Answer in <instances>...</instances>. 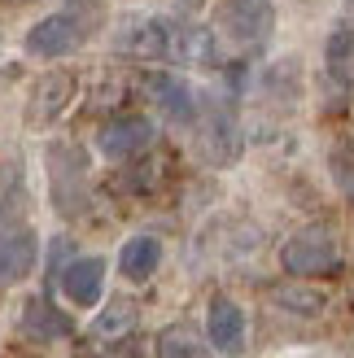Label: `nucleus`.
<instances>
[{"mask_svg": "<svg viewBox=\"0 0 354 358\" xmlns=\"http://www.w3.org/2000/svg\"><path fill=\"white\" fill-rule=\"evenodd\" d=\"M280 262H285L289 275H332L341 258H337V241H332L328 227H306L285 241Z\"/></svg>", "mask_w": 354, "mask_h": 358, "instance_id": "nucleus-1", "label": "nucleus"}, {"mask_svg": "<svg viewBox=\"0 0 354 358\" xmlns=\"http://www.w3.org/2000/svg\"><path fill=\"white\" fill-rule=\"evenodd\" d=\"M114 44L136 62H162V57H171L175 22H162V17H149V13H132V17H122Z\"/></svg>", "mask_w": 354, "mask_h": 358, "instance_id": "nucleus-2", "label": "nucleus"}, {"mask_svg": "<svg viewBox=\"0 0 354 358\" xmlns=\"http://www.w3.org/2000/svg\"><path fill=\"white\" fill-rule=\"evenodd\" d=\"M219 22L232 44L258 48V44H267V35L276 27V9H271V0H227L219 9Z\"/></svg>", "mask_w": 354, "mask_h": 358, "instance_id": "nucleus-3", "label": "nucleus"}, {"mask_svg": "<svg viewBox=\"0 0 354 358\" xmlns=\"http://www.w3.org/2000/svg\"><path fill=\"white\" fill-rule=\"evenodd\" d=\"M75 70H48L44 79H35L31 87V101H27V127L44 131L48 122H57L62 110L75 101Z\"/></svg>", "mask_w": 354, "mask_h": 358, "instance_id": "nucleus-4", "label": "nucleus"}, {"mask_svg": "<svg viewBox=\"0 0 354 358\" xmlns=\"http://www.w3.org/2000/svg\"><path fill=\"white\" fill-rule=\"evenodd\" d=\"M197 149H201L206 162H215V166L236 162V153H241V131H236V118L227 114L219 101H210L206 110H201V122H197Z\"/></svg>", "mask_w": 354, "mask_h": 358, "instance_id": "nucleus-5", "label": "nucleus"}, {"mask_svg": "<svg viewBox=\"0 0 354 358\" xmlns=\"http://www.w3.org/2000/svg\"><path fill=\"white\" fill-rule=\"evenodd\" d=\"M83 40V27L75 22L70 13H52L44 22H35L27 31V52L31 57H66V52H75Z\"/></svg>", "mask_w": 354, "mask_h": 358, "instance_id": "nucleus-6", "label": "nucleus"}, {"mask_svg": "<svg viewBox=\"0 0 354 358\" xmlns=\"http://www.w3.org/2000/svg\"><path fill=\"white\" fill-rule=\"evenodd\" d=\"M40 241L31 227H5L0 231V284H22L35 271Z\"/></svg>", "mask_w": 354, "mask_h": 358, "instance_id": "nucleus-7", "label": "nucleus"}, {"mask_svg": "<svg viewBox=\"0 0 354 358\" xmlns=\"http://www.w3.org/2000/svg\"><path fill=\"white\" fill-rule=\"evenodd\" d=\"M206 332H210V345H215L219 354H227V358L245 354V310L236 306L232 297H215V301H210Z\"/></svg>", "mask_w": 354, "mask_h": 358, "instance_id": "nucleus-8", "label": "nucleus"}, {"mask_svg": "<svg viewBox=\"0 0 354 358\" xmlns=\"http://www.w3.org/2000/svg\"><path fill=\"white\" fill-rule=\"evenodd\" d=\"M149 145H153V122H145V118H114L97 131V149L105 157H114V162L118 157H136Z\"/></svg>", "mask_w": 354, "mask_h": 358, "instance_id": "nucleus-9", "label": "nucleus"}, {"mask_svg": "<svg viewBox=\"0 0 354 358\" xmlns=\"http://www.w3.org/2000/svg\"><path fill=\"white\" fill-rule=\"evenodd\" d=\"M105 289V258H75L62 271V293L75 301V306H97Z\"/></svg>", "mask_w": 354, "mask_h": 358, "instance_id": "nucleus-10", "label": "nucleus"}, {"mask_svg": "<svg viewBox=\"0 0 354 358\" xmlns=\"http://www.w3.org/2000/svg\"><path fill=\"white\" fill-rule=\"evenodd\" d=\"M149 96L157 101V110H162L171 122H197V96H192V87L175 75H153L149 79Z\"/></svg>", "mask_w": 354, "mask_h": 358, "instance_id": "nucleus-11", "label": "nucleus"}, {"mask_svg": "<svg viewBox=\"0 0 354 358\" xmlns=\"http://www.w3.org/2000/svg\"><path fill=\"white\" fill-rule=\"evenodd\" d=\"M171 62H180V66H215V62H219L215 35H210L206 27H175Z\"/></svg>", "mask_w": 354, "mask_h": 358, "instance_id": "nucleus-12", "label": "nucleus"}, {"mask_svg": "<svg viewBox=\"0 0 354 358\" xmlns=\"http://www.w3.org/2000/svg\"><path fill=\"white\" fill-rule=\"evenodd\" d=\"M157 262H162V245H157L153 236H132L127 245L118 249V271H122V280H132V284H145L157 271Z\"/></svg>", "mask_w": 354, "mask_h": 358, "instance_id": "nucleus-13", "label": "nucleus"}, {"mask_svg": "<svg viewBox=\"0 0 354 358\" xmlns=\"http://www.w3.org/2000/svg\"><path fill=\"white\" fill-rule=\"evenodd\" d=\"M22 328L35 336V341H57V336H66V332H70V319H66L57 306H52L48 297H35V301H27Z\"/></svg>", "mask_w": 354, "mask_h": 358, "instance_id": "nucleus-14", "label": "nucleus"}, {"mask_svg": "<svg viewBox=\"0 0 354 358\" xmlns=\"http://www.w3.org/2000/svg\"><path fill=\"white\" fill-rule=\"evenodd\" d=\"M157 358H210V345L188 324H171L157 336Z\"/></svg>", "mask_w": 354, "mask_h": 358, "instance_id": "nucleus-15", "label": "nucleus"}, {"mask_svg": "<svg viewBox=\"0 0 354 358\" xmlns=\"http://www.w3.org/2000/svg\"><path fill=\"white\" fill-rule=\"evenodd\" d=\"M132 328H136V301H132V297H114L110 306L97 315V324H92V332L105 336V341H114V336H127Z\"/></svg>", "mask_w": 354, "mask_h": 358, "instance_id": "nucleus-16", "label": "nucleus"}, {"mask_svg": "<svg viewBox=\"0 0 354 358\" xmlns=\"http://www.w3.org/2000/svg\"><path fill=\"white\" fill-rule=\"evenodd\" d=\"M328 66H332V75L354 79V27H341L328 40Z\"/></svg>", "mask_w": 354, "mask_h": 358, "instance_id": "nucleus-17", "label": "nucleus"}, {"mask_svg": "<svg viewBox=\"0 0 354 358\" xmlns=\"http://www.w3.org/2000/svg\"><path fill=\"white\" fill-rule=\"evenodd\" d=\"M271 297L285 310H297V315H320L324 310V293H315V289H276Z\"/></svg>", "mask_w": 354, "mask_h": 358, "instance_id": "nucleus-18", "label": "nucleus"}, {"mask_svg": "<svg viewBox=\"0 0 354 358\" xmlns=\"http://www.w3.org/2000/svg\"><path fill=\"white\" fill-rule=\"evenodd\" d=\"M350 5H354V0H350Z\"/></svg>", "mask_w": 354, "mask_h": 358, "instance_id": "nucleus-19", "label": "nucleus"}]
</instances>
